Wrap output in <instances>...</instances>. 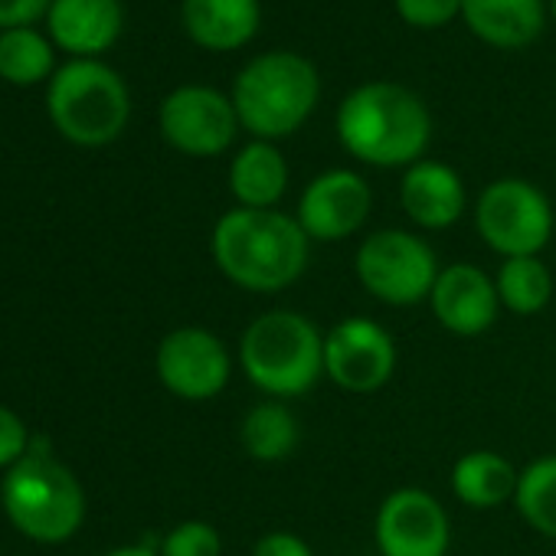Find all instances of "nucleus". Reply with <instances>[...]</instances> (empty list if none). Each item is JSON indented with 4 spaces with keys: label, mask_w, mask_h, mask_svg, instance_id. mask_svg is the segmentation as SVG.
Here are the masks:
<instances>
[{
    "label": "nucleus",
    "mask_w": 556,
    "mask_h": 556,
    "mask_svg": "<svg viewBox=\"0 0 556 556\" xmlns=\"http://www.w3.org/2000/svg\"><path fill=\"white\" fill-rule=\"evenodd\" d=\"M497 299L514 315H540L553 299V275L540 262V255L504 258L494 278Z\"/></svg>",
    "instance_id": "obj_22"
},
{
    "label": "nucleus",
    "mask_w": 556,
    "mask_h": 556,
    "mask_svg": "<svg viewBox=\"0 0 556 556\" xmlns=\"http://www.w3.org/2000/svg\"><path fill=\"white\" fill-rule=\"evenodd\" d=\"M308 245L312 239L289 213L245 206L223 213L210 236L216 268L232 286L262 295L299 282L308 265Z\"/></svg>",
    "instance_id": "obj_1"
},
{
    "label": "nucleus",
    "mask_w": 556,
    "mask_h": 556,
    "mask_svg": "<svg viewBox=\"0 0 556 556\" xmlns=\"http://www.w3.org/2000/svg\"><path fill=\"white\" fill-rule=\"evenodd\" d=\"M553 21H556V0H553Z\"/></svg>",
    "instance_id": "obj_31"
},
{
    "label": "nucleus",
    "mask_w": 556,
    "mask_h": 556,
    "mask_svg": "<svg viewBox=\"0 0 556 556\" xmlns=\"http://www.w3.org/2000/svg\"><path fill=\"white\" fill-rule=\"evenodd\" d=\"M187 37L213 53H232L258 34V0H184L180 8Z\"/></svg>",
    "instance_id": "obj_17"
},
{
    "label": "nucleus",
    "mask_w": 556,
    "mask_h": 556,
    "mask_svg": "<svg viewBox=\"0 0 556 556\" xmlns=\"http://www.w3.org/2000/svg\"><path fill=\"white\" fill-rule=\"evenodd\" d=\"M161 556H219L223 540L206 520H184L161 540Z\"/></svg>",
    "instance_id": "obj_25"
},
{
    "label": "nucleus",
    "mask_w": 556,
    "mask_h": 556,
    "mask_svg": "<svg viewBox=\"0 0 556 556\" xmlns=\"http://www.w3.org/2000/svg\"><path fill=\"white\" fill-rule=\"evenodd\" d=\"M161 135L170 148L190 157L223 154L239 131V115L229 96L210 86H180L161 102Z\"/></svg>",
    "instance_id": "obj_9"
},
{
    "label": "nucleus",
    "mask_w": 556,
    "mask_h": 556,
    "mask_svg": "<svg viewBox=\"0 0 556 556\" xmlns=\"http://www.w3.org/2000/svg\"><path fill=\"white\" fill-rule=\"evenodd\" d=\"M229 99L245 131L258 141H278L312 118L321 99V79L315 63L299 53H262L239 70Z\"/></svg>",
    "instance_id": "obj_3"
},
{
    "label": "nucleus",
    "mask_w": 556,
    "mask_h": 556,
    "mask_svg": "<svg viewBox=\"0 0 556 556\" xmlns=\"http://www.w3.org/2000/svg\"><path fill=\"white\" fill-rule=\"evenodd\" d=\"M0 501L11 523L37 543H63L86 520L83 484L47 452H27L14 468H8Z\"/></svg>",
    "instance_id": "obj_6"
},
{
    "label": "nucleus",
    "mask_w": 556,
    "mask_h": 556,
    "mask_svg": "<svg viewBox=\"0 0 556 556\" xmlns=\"http://www.w3.org/2000/svg\"><path fill=\"white\" fill-rule=\"evenodd\" d=\"M432 135L429 109L396 83L357 86L338 109L341 144L370 167H413Z\"/></svg>",
    "instance_id": "obj_2"
},
{
    "label": "nucleus",
    "mask_w": 556,
    "mask_h": 556,
    "mask_svg": "<svg viewBox=\"0 0 556 556\" xmlns=\"http://www.w3.org/2000/svg\"><path fill=\"white\" fill-rule=\"evenodd\" d=\"M47 109L66 141L79 148H105L125 131L131 96L125 79L105 63L73 60L53 73Z\"/></svg>",
    "instance_id": "obj_5"
},
{
    "label": "nucleus",
    "mask_w": 556,
    "mask_h": 556,
    "mask_svg": "<svg viewBox=\"0 0 556 556\" xmlns=\"http://www.w3.org/2000/svg\"><path fill=\"white\" fill-rule=\"evenodd\" d=\"M396 341L370 318H348L325 334V377L354 396L377 393L396 370Z\"/></svg>",
    "instance_id": "obj_10"
},
{
    "label": "nucleus",
    "mask_w": 556,
    "mask_h": 556,
    "mask_svg": "<svg viewBox=\"0 0 556 556\" xmlns=\"http://www.w3.org/2000/svg\"><path fill=\"white\" fill-rule=\"evenodd\" d=\"M374 210V190L370 184L354 170H325L318 174L302 200H299V226L308 239L318 242H341L354 236Z\"/></svg>",
    "instance_id": "obj_13"
},
{
    "label": "nucleus",
    "mask_w": 556,
    "mask_h": 556,
    "mask_svg": "<svg viewBox=\"0 0 556 556\" xmlns=\"http://www.w3.org/2000/svg\"><path fill=\"white\" fill-rule=\"evenodd\" d=\"M475 226L488 249L504 258L540 255L553 236V206L533 184L504 177L481 190Z\"/></svg>",
    "instance_id": "obj_8"
},
{
    "label": "nucleus",
    "mask_w": 556,
    "mask_h": 556,
    "mask_svg": "<svg viewBox=\"0 0 556 556\" xmlns=\"http://www.w3.org/2000/svg\"><path fill=\"white\" fill-rule=\"evenodd\" d=\"M429 305L445 331L458 338H475L497 321L501 299L494 289V278H488L481 268L468 262H455L439 271Z\"/></svg>",
    "instance_id": "obj_14"
},
{
    "label": "nucleus",
    "mask_w": 556,
    "mask_h": 556,
    "mask_svg": "<svg viewBox=\"0 0 556 556\" xmlns=\"http://www.w3.org/2000/svg\"><path fill=\"white\" fill-rule=\"evenodd\" d=\"M239 367L268 396H305L325 377V334L299 312H265L242 331Z\"/></svg>",
    "instance_id": "obj_4"
},
{
    "label": "nucleus",
    "mask_w": 556,
    "mask_h": 556,
    "mask_svg": "<svg viewBox=\"0 0 556 556\" xmlns=\"http://www.w3.org/2000/svg\"><path fill=\"white\" fill-rule=\"evenodd\" d=\"M396 14L409 27L435 30L462 14V0H396Z\"/></svg>",
    "instance_id": "obj_26"
},
{
    "label": "nucleus",
    "mask_w": 556,
    "mask_h": 556,
    "mask_svg": "<svg viewBox=\"0 0 556 556\" xmlns=\"http://www.w3.org/2000/svg\"><path fill=\"white\" fill-rule=\"evenodd\" d=\"M239 442L255 462H282L299 445V422L289 406L278 400H265L245 413L239 426Z\"/></svg>",
    "instance_id": "obj_21"
},
{
    "label": "nucleus",
    "mask_w": 556,
    "mask_h": 556,
    "mask_svg": "<svg viewBox=\"0 0 556 556\" xmlns=\"http://www.w3.org/2000/svg\"><path fill=\"white\" fill-rule=\"evenodd\" d=\"M354 271L377 302L406 308L432 295L442 268L435 262L432 245L416 232L380 229L361 242L354 255Z\"/></svg>",
    "instance_id": "obj_7"
},
{
    "label": "nucleus",
    "mask_w": 556,
    "mask_h": 556,
    "mask_svg": "<svg viewBox=\"0 0 556 556\" xmlns=\"http://www.w3.org/2000/svg\"><path fill=\"white\" fill-rule=\"evenodd\" d=\"M53 40H47L34 27L0 34V79L11 86H37L53 79Z\"/></svg>",
    "instance_id": "obj_23"
},
{
    "label": "nucleus",
    "mask_w": 556,
    "mask_h": 556,
    "mask_svg": "<svg viewBox=\"0 0 556 556\" xmlns=\"http://www.w3.org/2000/svg\"><path fill=\"white\" fill-rule=\"evenodd\" d=\"M465 184L462 177L439 161H416L406 167L400 184V203L406 216L422 229H445L465 213Z\"/></svg>",
    "instance_id": "obj_16"
},
{
    "label": "nucleus",
    "mask_w": 556,
    "mask_h": 556,
    "mask_svg": "<svg viewBox=\"0 0 556 556\" xmlns=\"http://www.w3.org/2000/svg\"><path fill=\"white\" fill-rule=\"evenodd\" d=\"M380 556H445L452 523L439 497L422 488L387 494L374 523Z\"/></svg>",
    "instance_id": "obj_12"
},
{
    "label": "nucleus",
    "mask_w": 556,
    "mask_h": 556,
    "mask_svg": "<svg viewBox=\"0 0 556 556\" xmlns=\"http://www.w3.org/2000/svg\"><path fill=\"white\" fill-rule=\"evenodd\" d=\"M53 8V0H0V34L34 27Z\"/></svg>",
    "instance_id": "obj_28"
},
{
    "label": "nucleus",
    "mask_w": 556,
    "mask_h": 556,
    "mask_svg": "<svg viewBox=\"0 0 556 556\" xmlns=\"http://www.w3.org/2000/svg\"><path fill=\"white\" fill-rule=\"evenodd\" d=\"M122 0H53L47 14L50 40L76 60H96L122 37Z\"/></svg>",
    "instance_id": "obj_15"
},
{
    "label": "nucleus",
    "mask_w": 556,
    "mask_h": 556,
    "mask_svg": "<svg viewBox=\"0 0 556 556\" xmlns=\"http://www.w3.org/2000/svg\"><path fill=\"white\" fill-rule=\"evenodd\" d=\"M252 556H315V553L302 536H295L289 530H271L255 540Z\"/></svg>",
    "instance_id": "obj_29"
},
{
    "label": "nucleus",
    "mask_w": 556,
    "mask_h": 556,
    "mask_svg": "<svg viewBox=\"0 0 556 556\" xmlns=\"http://www.w3.org/2000/svg\"><path fill=\"white\" fill-rule=\"evenodd\" d=\"M161 383L187 400V403H203L213 400L226 390L232 361L223 341L203 328H177L157 344L154 357Z\"/></svg>",
    "instance_id": "obj_11"
},
{
    "label": "nucleus",
    "mask_w": 556,
    "mask_h": 556,
    "mask_svg": "<svg viewBox=\"0 0 556 556\" xmlns=\"http://www.w3.org/2000/svg\"><path fill=\"white\" fill-rule=\"evenodd\" d=\"M27 452H30L27 422L14 409L0 406V468H14Z\"/></svg>",
    "instance_id": "obj_27"
},
{
    "label": "nucleus",
    "mask_w": 556,
    "mask_h": 556,
    "mask_svg": "<svg viewBox=\"0 0 556 556\" xmlns=\"http://www.w3.org/2000/svg\"><path fill=\"white\" fill-rule=\"evenodd\" d=\"M520 471L491 448H475L462 455L452 468V491L462 504L475 510H491L514 501Z\"/></svg>",
    "instance_id": "obj_20"
},
{
    "label": "nucleus",
    "mask_w": 556,
    "mask_h": 556,
    "mask_svg": "<svg viewBox=\"0 0 556 556\" xmlns=\"http://www.w3.org/2000/svg\"><path fill=\"white\" fill-rule=\"evenodd\" d=\"M105 556H161L148 546H118V549H109Z\"/></svg>",
    "instance_id": "obj_30"
},
{
    "label": "nucleus",
    "mask_w": 556,
    "mask_h": 556,
    "mask_svg": "<svg viewBox=\"0 0 556 556\" xmlns=\"http://www.w3.org/2000/svg\"><path fill=\"white\" fill-rule=\"evenodd\" d=\"M468 30L497 50H523L543 30V0H462Z\"/></svg>",
    "instance_id": "obj_18"
},
{
    "label": "nucleus",
    "mask_w": 556,
    "mask_h": 556,
    "mask_svg": "<svg viewBox=\"0 0 556 556\" xmlns=\"http://www.w3.org/2000/svg\"><path fill=\"white\" fill-rule=\"evenodd\" d=\"M514 507L527 527L556 540V455L536 458L520 471Z\"/></svg>",
    "instance_id": "obj_24"
},
{
    "label": "nucleus",
    "mask_w": 556,
    "mask_h": 556,
    "mask_svg": "<svg viewBox=\"0 0 556 556\" xmlns=\"http://www.w3.org/2000/svg\"><path fill=\"white\" fill-rule=\"evenodd\" d=\"M286 187L289 164L271 141H249L229 164V190L245 210H275Z\"/></svg>",
    "instance_id": "obj_19"
}]
</instances>
